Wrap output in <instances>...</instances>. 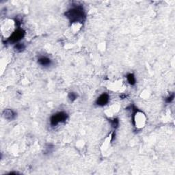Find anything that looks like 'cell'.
<instances>
[{
  "instance_id": "obj_1",
  "label": "cell",
  "mask_w": 175,
  "mask_h": 175,
  "mask_svg": "<svg viewBox=\"0 0 175 175\" xmlns=\"http://www.w3.org/2000/svg\"><path fill=\"white\" fill-rule=\"evenodd\" d=\"M65 16L71 23H83L86 18V14L82 6L75 5L65 13Z\"/></svg>"
},
{
  "instance_id": "obj_2",
  "label": "cell",
  "mask_w": 175,
  "mask_h": 175,
  "mask_svg": "<svg viewBox=\"0 0 175 175\" xmlns=\"http://www.w3.org/2000/svg\"><path fill=\"white\" fill-rule=\"evenodd\" d=\"M133 122L137 129H141L145 125L146 116L142 111L137 109L136 107L133 106Z\"/></svg>"
},
{
  "instance_id": "obj_3",
  "label": "cell",
  "mask_w": 175,
  "mask_h": 175,
  "mask_svg": "<svg viewBox=\"0 0 175 175\" xmlns=\"http://www.w3.org/2000/svg\"><path fill=\"white\" fill-rule=\"evenodd\" d=\"M67 119H68V114L64 111H60L51 116L50 118V125L51 127H54L60 123H65Z\"/></svg>"
},
{
  "instance_id": "obj_4",
  "label": "cell",
  "mask_w": 175,
  "mask_h": 175,
  "mask_svg": "<svg viewBox=\"0 0 175 175\" xmlns=\"http://www.w3.org/2000/svg\"><path fill=\"white\" fill-rule=\"evenodd\" d=\"M25 32L24 30L18 27L15 32H13V33L11 34L10 36L9 37V38L8 39V41L10 43L17 44L21 41V40L23 39V38L25 36Z\"/></svg>"
},
{
  "instance_id": "obj_5",
  "label": "cell",
  "mask_w": 175,
  "mask_h": 175,
  "mask_svg": "<svg viewBox=\"0 0 175 175\" xmlns=\"http://www.w3.org/2000/svg\"><path fill=\"white\" fill-rule=\"evenodd\" d=\"M109 101V95L107 94V93H103L102 95H101L99 97H98V99L96 101V104L97 105V106L103 107L108 103Z\"/></svg>"
},
{
  "instance_id": "obj_6",
  "label": "cell",
  "mask_w": 175,
  "mask_h": 175,
  "mask_svg": "<svg viewBox=\"0 0 175 175\" xmlns=\"http://www.w3.org/2000/svg\"><path fill=\"white\" fill-rule=\"evenodd\" d=\"M3 116L4 118L6 119V120H13L14 119H15L16 116H17V114H16L15 111H13V109H6L4 111Z\"/></svg>"
},
{
  "instance_id": "obj_7",
  "label": "cell",
  "mask_w": 175,
  "mask_h": 175,
  "mask_svg": "<svg viewBox=\"0 0 175 175\" xmlns=\"http://www.w3.org/2000/svg\"><path fill=\"white\" fill-rule=\"evenodd\" d=\"M38 62L43 66H49L51 64V60L50 58L46 56H41L38 59Z\"/></svg>"
},
{
  "instance_id": "obj_8",
  "label": "cell",
  "mask_w": 175,
  "mask_h": 175,
  "mask_svg": "<svg viewBox=\"0 0 175 175\" xmlns=\"http://www.w3.org/2000/svg\"><path fill=\"white\" fill-rule=\"evenodd\" d=\"M127 81L129 82L130 85L134 86L136 84V79L135 78V75L133 73H129L127 75Z\"/></svg>"
},
{
  "instance_id": "obj_9",
  "label": "cell",
  "mask_w": 175,
  "mask_h": 175,
  "mask_svg": "<svg viewBox=\"0 0 175 175\" xmlns=\"http://www.w3.org/2000/svg\"><path fill=\"white\" fill-rule=\"evenodd\" d=\"M14 49L15 50L17 51V52H22V51L25 49V46L23 43H18L17 44H15V47H14Z\"/></svg>"
},
{
  "instance_id": "obj_10",
  "label": "cell",
  "mask_w": 175,
  "mask_h": 175,
  "mask_svg": "<svg viewBox=\"0 0 175 175\" xmlns=\"http://www.w3.org/2000/svg\"><path fill=\"white\" fill-rule=\"evenodd\" d=\"M109 122L111 123V125L112 128L114 129H116L119 126V120L117 118H114L113 120H109Z\"/></svg>"
},
{
  "instance_id": "obj_11",
  "label": "cell",
  "mask_w": 175,
  "mask_h": 175,
  "mask_svg": "<svg viewBox=\"0 0 175 175\" xmlns=\"http://www.w3.org/2000/svg\"><path fill=\"white\" fill-rule=\"evenodd\" d=\"M68 97H69V99H70V101L73 102L74 101H75L78 96V95H77L75 92H71L69 93V95H68Z\"/></svg>"
},
{
  "instance_id": "obj_12",
  "label": "cell",
  "mask_w": 175,
  "mask_h": 175,
  "mask_svg": "<svg viewBox=\"0 0 175 175\" xmlns=\"http://www.w3.org/2000/svg\"><path fill=\"white\" fill-rule=\"evenodd\" d=\"M174 98V93H172L171 95H170L169 96L165 99V102L168 103H171L172 101H173Z\"/></svg>"
},
{
  "instance_id": "obj_13",
  "label": "cell",
  "mask_w": 175,
  "mask_h": 175,
  "mask_svg": "<svg viewBox=\"0 0 175 175\" xmlns=\"http://www.w3.org/2000/svg\"><path fill=\"white\" fill-rule=\"evenodd\" d=\"M53 148V146L52 145H51V144H48V145L45 147V153H46V154L51 153V151H52Z\"/></svg>"
}]
</instances>
